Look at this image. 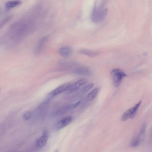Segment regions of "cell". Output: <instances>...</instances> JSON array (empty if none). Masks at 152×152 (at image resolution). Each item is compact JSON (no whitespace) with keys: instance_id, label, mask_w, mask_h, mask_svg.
<instances>
[{"instance_id":"9","label":"cell","mask_w":152,"mask_h":152,"mask_svg":"<svg viewBox=\"0 0 152 152\" xmlns=\"http://www.w3.org/2000/svg\"><path fill=\"white\" fill-rule=\"evenodd\" d=\"M75 73L77 75L83 76H88L91 74V72L89 69L86 67L78 68L75 71Z\"/></svg>"},{"instance_id":"1","label":"cell","mask_w":152,"mask_h":152,"mask_svg":"<svg viewBox=\"0 0 152 152\" xmlns=\"http://www.w3.org/2000/svg\"><path fill=\"white\" fill-rule=\"evenodd\" d=\"M108 10L102 6H95L91 14V19L94 23H98L102 21L107 15Z\"/></svg>"},{"instance_id":"20","label":"cell","mask_w":152,"mask_h":152,"mask_svg":"<svg viewBox=\"0 0 152 152\" xmlns=\"http://www.w3.org/2000/svg\"><path fill=\"white\" fill-rule=\"evenodd\" d=\"M1 7H0V14L1 13Z\"/></svg>"},{"instance_id":"12","label":"cell","mask_w":152,"mask_h":152,"mask_svg":"<svg viewBox=\"0 0 152 152\" xmlns=\"http://www.w3.org/2000/svg\"><path fill=\"white\" fill-rule=\"evenodd\" d=\"M21 1L19 0H13L8 1L5 4L6 7L8 9H10L20 5Z\"/></svg>"},{"instance_id":"11","label":"cell","mask_w":152,"mask_h":152,"mask_svg":"<svg viewBox=\"0 0 152 152\" xmlns=\"http://www.w3.org/2000/svg\"><path fill=\"white\" fill-rule=\"evenodd\" d=\"M99 91V88L94 89L88 95L87 100L89 101H91L94 100L97 96Z\"/></svg>"},{"instance_id":"7","label":"cell","mask_w":152,"mask_h":152,"mask_svg":"<svg viewBox=\"0 0 152 152\" xmlns=\"http://www.w3.org/2000/svg\"><path fill=\"white\" fill-rule=\"evenodd\" d=\"M72 120L71 117H66L58 122L56 125V127L58 129H61L70 123Z\"/></svg>"},{"instance_id":"10","label":"cell","mask_w":152,"mask_h":152,"mask_svg":"<svg viewBox=\"0 0 152 152\" xmlns=\"http://www.w3.org/2000/svg\"><path fill=\"white\" fill-rule=\"evenodd\" d=\"M72 52L71 48L69 47H64L60 49L59 53L62 57H66L69 56Z\"/></svg>"},{"instance_id":"16","label":"cell","mask_w":152,"mask_h":152,"mask_svg":"<svg viewBox=\"0 0 152 152\" xmlns=\"http://www.w3.org/2000/svg\"><path fill=\"white\" fill-rule=\"evenodd\" d=\"M81 103V101H78L75 103L67 105L66 107V109L67 110L73 109L79 105Z\"/></svg>"},{"instance_id":"5","label":"cell","mask_w":152,"mask_h":152,"mask_svg":"<svg viewBox=\"0 0 152 152\" xmlns=\"http://www.w3.org/2000/svg\"><path fill=\"white\" fill-rule=\"evenodd\" d=\"M49 134L47 131H45L42 136L37 139L36 145L39 148H41L46 144L48 139Z\"/></svg>"},{"instance_id":"8","label":"cell","mask_w":152,"mask_h":152,"mask_svg":"<svg viewBox=\"0 0 152 152\" xmlns=\"http://www.w3.org/2000/svg\"><path fill=\"white\" fill-rule=\"evenodd\" d=\"M50 99H48L41 103L38 107L37 112L40 114H42L46 111L49 104Z\"/></svg>"},{"instance_id":"13","label":"cell","mask_w":152,"mask_h":152,"mask_svg":"<svg viewBox=\"0 0 152 152\" xmlns=\"http://www.w3.org/2000/svg\"><path fill=\"white\" fill-rule=\"evenodd\" d=\"M80 53L87 55L90 57H94L98 56L99 53L97 51H92L86 50H83L79 51Z\"/></svg>"},{"instance_id":"17","label":"cell","mask_w":152,"mask_h":152,"mask_svg":"<svg viewBox=\"0 0 152 152\" xmlns=\"http://www.w3.org/2000/svg\"><path fill=\"white\" fill-rule=\"evenodd\" d=\"M141 143L140 141L136 138L131 142L130 146L132 147H136L140 145Z\"/></svg>"},{"instance_id":"18","label":"cell","mask_w":152,"mask_h":152,"mask_svg":"<svg viewBox=\"0 0 152 152\" xmlns=\"http://www.w3.org/2000/svg\"><path fill=\"white\" fill-rule=\"evenodd\" d=\"M94 83H91L86 85L85 86L83 89V92L84 93H85L88 92L94 86Z\"/></svg>"},{"instance_id":"19","label":"cell","mask_w":152,"mask_h":152,"mask_svg":"<svg viewBox=\"0 0 152 152\" xmlns=\"http://www.w3.org/2000/svg\"><path fill=\"white\" fill-rule=\"evenodd\" d=\"M32 115L31 111H28L26 112L23 115V118L24 120H27L30 118Z\"/></svg>"},{"instance_id":"14","label":"cell","mask_w":152,"mask_h":152,"mask_svg":"<svg viewBox=\"0 0 152 152\" xmlns=\"http://www.w3.org/2000/svg\"><path fill=\"white\" fill-rule=\"evenodd\" d=\"M47 36H44L40 40L35 49V51L36 53L38 52L41 50L44 44L47 40Z\"/></svg>"},{"instance_id":"2","label":"cell","mask_w":152,"mask_h":152,"mask_svg":"<svg viewBox=\"0 0 152 152\" xmlns=\"http://www.w3.org/2000/svg\"><path fill=\"white\" fill-rule=\"evenodd\" d=\"M110 75L114 86L117 88L119 86L123 79L126 76L124 72L118 69H113Z\"/></svg>"},{"instance_id":"3","label":"cell","mask_w":152,"mask_h":152,"mask_svg":"<svg viewBox=\"0 0 152 152\" xmlns=\"http://www.w3.org/2000/svg\"><path fill=\"white\" fill-rule=\"evenodd\" d=\"M141 103V101L140 100L134 107L126 111L122 116L121 121H124L130 118H134Z\"/></svg>"},{"instance_id":"6","label":"cell","mask_w":152,"mask_h":152,"mask_svg":"<svg viewBox=\"0 0 152 152\" xmlns=\"http://www.w3.org/2000/svg\"><path fill=\"white\" fill-rule=\"evenodd\" d=\"M87 83L86 80L84 79H81L78 80L72 84H71L67 90L69 92H73L77 90L80 87L82 86Z\"/></svg>"},{"instance_id":"15","label":"cell","mask_w":152,"mask_h":152,"mask_svg":"<svg viewBox=\"0 0 152 152\" xmlns=\"http://www.w3.org/2000/svg\"><path fill=\"white\" fill-rule=\"evenodd\" d=\"M146 130V125L145 124H143L140 132L137 136L142 140H143L145 137V132Z\"/></svg>"},{"instance_id":"4","label":"cell","mask_w":152,"mask_h":152,"mask_svg":"<svg viewBox=\"0 0 152 152\" xmlns=\"http://www.w3.org/2000/svg\"><path fill=\"white\" fill-rule=\"evenodd\" d=\"M70 85L69 84H66L59 86L49 94L48 99L50 100L52 97L67 90Z\"/></svg>"}]
</instances>
